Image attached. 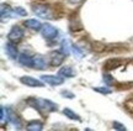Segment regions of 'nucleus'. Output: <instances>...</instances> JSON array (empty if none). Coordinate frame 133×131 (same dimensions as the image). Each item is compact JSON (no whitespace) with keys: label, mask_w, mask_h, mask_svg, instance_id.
I'll use <instances>...</instances> for the list:
<instances>
[{"label":"nucleus","mask_w":133,"mask_h":131,"mask_svg":"<svg viewBox=\"0 0 133 131\" xmlns=\"http://www.w3.org/2000/svg\"><path fill=\"white\" fill-rule=\"evenodd\" d=\"M112 126H114L115 130H118V131H126V130H127V127L124 126L123 124H121V122H117V121H114Z\"/></svg>","instance_id":"412c9836"},{"label":"nucleus","mask_w":133,"mask_h":131,"mask_svg":"<svg viewBox=\"0 0 133 131\" xmlns=\"http://www.w3.org/2000/svg\"><path fill=\"white\" fill-rule=\"evenodd\" d=\"M5 51H6V54L9 56V58L11 59H16L19 58V53H17V48L15 46L14 42L9 41L8 43L5 45Z\"/></svg>","instance_id":"1a4fd4ad"},{"label":"nucleus","mask_w":133,"mask_h":131,"mask_svg":"<svg viewBox=\"0 0 133 131\" xmlns=\"http://www.w3.org/2000/svg\"><path fill=\"white\" fill-rule=\"evenodd\" d=\"M24 25L27 27V29H31V30H35V31H39L42 29L43 25H41V22L36 19H29V20H25L24 21Z\"/></svg>","instance_id":"9b49d317"},{"label":"nucleus","mask_w":133,"mask_h":131,"mask_svg":"<svg viewBox=\"0 0 133 131\" xmlns=\"http://www.w3.org/2000/svg\"><path fill=\"white\" fill-rule=\"evenodd\" d=\"M41 79L46 84H49V85H61L63 84L64 79L62 78V76H52V74H44V76H41Z\"/></svg>","instance_id":"423d86ee"},{"label":"nucleus","mask_w":133,"mask_h":131,"mask_svg":"<svg viewBox=\"0 0 133 131\" xmlns=\"http://www.w3.org/2000/svg\"><path fill=\"white\" fill-rule=\"evenodd\" d=\"M27 104L32 105L38 110H47V111H57V104L52 103L47 99H38V98H31L27 100Z\"/></svg>","instance_id":"f257e3e1"},{"label":"nucleus","mask_w":133,"mask_h":131,"mask_svg":"<svg viewBox=\"0 0 133 131\" xmlns=\"http://www.w3.org/2000/svg\"><path fill=\"white\" fill-rule=\"evenodd\" d=\"M20 82L25 84V85H27V87H37V88H42L44 85V82H41V80H38L36 78L33 77H30V76H24V77L20 78Z\"/></svg>","instance_id":"39448f33"},{"label":"nucleus","mask_w":133,"mask_h":131,"mask_svg":"<svg viewBox=\"0 0 133 131\" xmlns=\"http://www.w3.org/2000/svg\"><path fill=\"white\" fill-rule=\"evenodd\" d=\"M17 59H19L20 64H22L25 67H33V58H31L29 54L21 53Z\"/></svg>","instance_id":"ddd939ff"},{"label":"nucleus","mask_w":133,"mask_h":131,"mask_svg":"<svg viewBox=\"0 0 133 131\" xmlns=\"http://www.w3.org/2000/svg\"><path fill=\"white\" fill-rule=\"evenodd\" d=\"M22 37H24V30L21 29L20 26H16V25L11 27V30H10L9 34H8V39H9V41L14 42V43L20 42V41L22 40Z\"/></svg>","instance_id":"20e7f679"},{"label":"nucleus","mask_w":133,"mask_h":131,"mask_svg":"<svg viewBox=\"0 0 133 131\" xmlns=\"http://www.w3.org/2000/svg\"><path fill=\"white\" fill-rule=\"evenodd\" d=\"M5 117H8V116H5V108L1 107L0 108V120H1V124H4Z\"/></svg>","instance_id":"393cba45"},{"label":"nucleus","mask_w":133,"mask_h":131,"mask_svg":"<svg viewBox=\"0 0 133 131\" xmlns=\"http://www.w3.org/2000/svg\"><path fill=\"white\" fill-rule=\"evenodd\" d=\"M64 57L65 54L62 53V52H58V51H53L51 53V66L52 67H58L63 63L64 61Z\"/></svg>","instance_id":"6e6552de"},{"label":"nucleus","mask_w":133,"mask_h":131,"mask_svg":"<svg viewBox=\"0 0 133 131\" xmlns=\"http://www.w3.org/2000/svg\"><path fill=\"white\" fill-rule=\"evenodd\" d=\"M61 52L64 53L65 56H69L70 53V47H69V42L66 41L65 39L62 41V43H61Z\"/></svg>","instance_id":"a211bd4d"},{"label":"nucleus","mask_w":133,"mask_h":131,"mask_svg":"<svg viewBox=\"0 0 133 131\" xmlns=\"http://www.w3.org/2000/svg\"><path fill=\"white\" fill-rule=\"evenodd\" d=\"M46 67H47V63H46L44 57L41 54H36L33 57V68L41 71V69H46Z\"/></svg>","instance_id":"9d476101"},{"label":"nucleus","mask_w":133,"mask_h":131,"mask_svg":"<svg viewBox=\"0 0 133 131\" xmlns=\"http://www.w3.org/2000/svg\"><path fill=\"white\" fill-rule=\"evenodd\" d=\"M0 11H1V21L4 22L5 20H8L11 16V11H12V9L10 8V5L8 4H1V9H0Z\"/></svg>","instance_id":"4468645a"},{"label":"nucleus","mask_w":133,"mask_h":131,"mask_svg":"<svg viewBox=\"0 0 133 131\" xmlns=\"http://www.w3.org/2000/svg\"><path fill=\"white\" fill-rule=\"evenodd\" d=\"M61 95L64 98H68V99H74V98H75V95L71 92H69V90H62V92H61Z\"/></svg>","instance_id":"5701e85b"},{"label":"nucleus","mask_w":133,"mask_h":131,"mask_svg":"<svg viewBox=\"0 0 133 131\" xmlns=\"http://www.w3.org/2000/svg\"><path fill=\"white\" fill-rule=\"evenodd\" d=\"M122 64V61L118 58H110L109 61H106L104 63V69L106 71H111V69H115V68H118L119 66Z\"/></svg>","instance_id":"f8f14e48"},{"label":"nucleus","mask_w":133,"mask_h":131,"mask_svg":"<svg viewBox=\"0 0 133 131\" xmlns=\"http://www.w3.org/2000/svg\"><path fill=\"white\" fill-rule=\"evenodd\" d=\"M104 82L107 84V85H110V84H112L114 83V78L111 77L110 74H104Z\"/></svg>","instance_id":"b1692460"},{"label":"nucleus","mask_w":133,"mask_h":131,"mask_svg":"<svg viewBox=\"0 0 133 131\" xmlns=\"http://www.w3.org/2000/svg\"><path fill=\"white\" fill-rule=\"evenodd\" d=\"M32 11L37 15L38 17H42V19H52V9L44 4H35L32 6Z\"/></svg>","instance_id":"f03ea898"},{"label":"nucleus","mask_w":133,"mask_h":131,"mask_svg":"<svg viewBox=\"0 0 133 131\" xmlns=\"http://www.w3.org/2000/svg\"><path fill=\"white\" fill-rule=\"evenodd\" d=\"M6 116H8V120H9L10 124L15 126V129H17V130L22 129L21 120H20L19 116H17V115H16V114H15L11 109H9V108H6Z\"/></svg>","instance_id":"0eeeda50"},{"label":"nucleus","mask_w":133,"mask_h":131,"mask_svg":"<svg viewBox=\"0 0 133 131\" xmlns=\"http://www.w3.org/2000/svg\"><path fill=\"white\" fill-rule=\"evenodd\" d=\"M71 51H73V53H74V56H75L76 58H81V57L84 56V52H83L80 47H78L76 45H71Z\"/></svg>","instance_id":"6ab92c4d"},{"label":"nucleus","mask_w":133,"mask_h":131,"mask_svg":"<svg viewBox=\"0 0 133 131\" xmlns=\"http://www.w3.org/2000/svg\"><path fill=\"white\" fill-rule=\"evenodd\" d=\"M70 4H79V3H81L83 0H68Z\"/></svg>","instance_id":"a878e982"},{"label":"nucleus","mask_w":133,"mask_h":131,"mask_svg":"<svg viewBox=\"0 0 133 131\" xmlns=\"http://www.w3.org/2000/svg\"><path fill=\"white\" fill-rule=\"evenodd\" d=\"M43 129V124L39 121H30L27 124V130L30 131H41Z\"/></svg>","instance_id":"f3484780"},{"label":"nucleus","mask_w":133,"mask_h":131,"mask_svg":"<svg viewBox=\"0 0 133 131\" xmlns=\"http://www.w3.org/2000/svg\"><path fill=\"white\" fill-rule=\"evenodd\" d=\"M14 11H15V14L20 15V16H26V15H27V11H26L25 9H22L21 6H17V8H15Z\"/></svg>","instance_id":"4be33fe9"},{"label":"nucleus","mask_w":133,"mask_h":131,"mask_svg":"<svg viewBox=\"0 0 133 131\" xmlns=\"http://www.w3.org/2000/svg\"><path fill=\"white\" fill-rule=\"evenodd\" d=\"M59 76H62L64 78H71L75 76V73L73 71V68L71 67H63L59 69V73H58Z\"/></svg>","instance_id":"2eb2a0df"},{"label":"nucleus","mask_w":133,"mask_h":131,"mask_svg":"<svg viewBox=\"0 0 133 131\" xmlns=\"http://www.w3.org/2000/svg\"><path fill=\"white\" fill-rule=\"evenodd\" d=\"M63 114L65 115V117H69L70 120H76V121H81L80 116H79L78 114H75V113L73 111V110H70L69 108H65V109H63Z\"/></svg>","instance_id":"dca6fc26"},{"label":"nucleus","mask_w":133,"mask_h":131,"mask_svg":"<svg viewBox=\"0 0 133 131\" xmlns=\"http://www.w3.org/2000/svg\"><path fill=\"white\" fill-rule=\"evenodd\" d=\"M94 90L97 93H101V94H104V95H109V94H111L112 93V90L111 89H109V88H105V87H96L94 88Z\"/></svg>","instance_id":"aec40b11"},{"label":"nucleus","mask_w":133,"mask_h":131,"mask_svg":"<svg viewBox=\"0 0 133 131\" xmlns=\"http://www.w3.org/2000/svg\"><path fill=\"white\" fill-rule=\"evenodd\" d=\"M41 34L47 41H53V40L57 39L58 30L51 24H44L42 26V29H41Z\"/></svg>","instance_id":"7ed1b4c3"}]
</instances>
